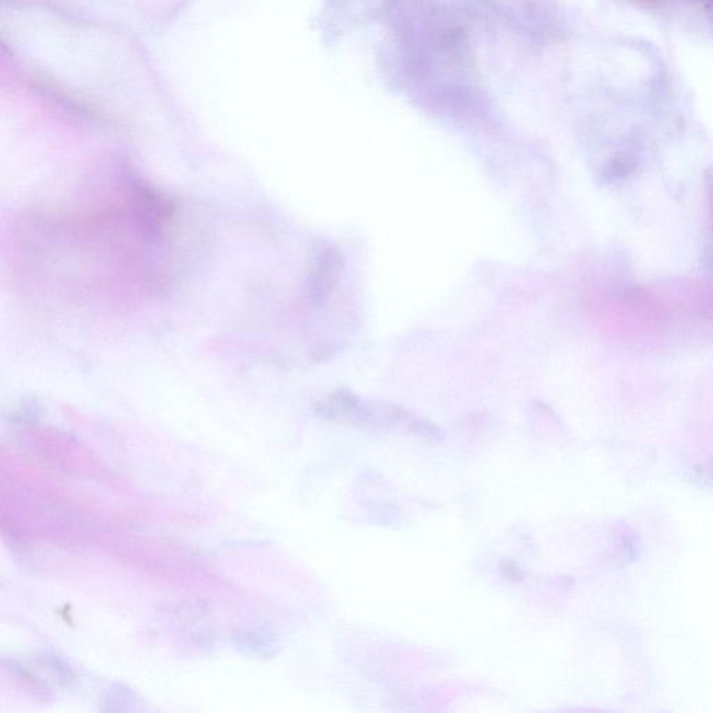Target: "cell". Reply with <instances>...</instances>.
<instances>
[{"instance_id":"1","label":"cell","mask_w":713,"mask_h":713,"mask_svg":"<svg viewBox=\"0 0 713 713\" xmlns=\"http://www.w3.org/2000/svg\"><path fill=\"white\" fill-rule=\"evenodd\" d=\"M319 413L360 427L388 429L404 425L413 434L432 441L442 438L441 429L432 422L421 420L395 404L368 402L347 389L339 390L328 402L322 403Z\"/></svg>"},{"instance_id":"2","label":"cell","mask_w":713,"mask_h":713,"mask_svg":"<svg viewBox=\"0 0 713 713\" xmlns=\"http://www.w3.org/2000/svg\"><path fill=\"white\" fill-rule=\"evenodd\" d=\"M500 570L505 571L507 578H512L514 581L523 580L524 574L521 573L520 567L516 564L505 562V566L500 567Z\"/></svg>"}]
</instances>
